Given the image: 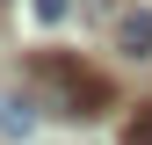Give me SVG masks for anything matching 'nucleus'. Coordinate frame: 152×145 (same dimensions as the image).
Here are the masks:
<instances>
[{
  "instance_id": "1",
  "label": "nucleus",
  "mask_w": 152,
  "mask_h": 145,
  "mask_svg": "<svg viewBox=\"0 0 152 145\" xmlns=\"http://www.w3.org/2000/svg\"><path fill=\"white\" fill-rule=\"evenodd\" d=\"M29 94L44 102L51 116H72V123L116 109V87H109L94 65H80L72 51H36V58H29Z\"/></svg>"
},
{
  "instance_id": "2",
  "label": "nucleus",
  "mask_w": 152,
  "mask_h": 145,
  "mask_svg": "<svg viewBox=\"0 0 152 145\" xmlns=\"http://www.w3.org/2000/svg\"><path fill=\"white\" fill-rule=\"evenodd\" d=\"M116 51L152 58V7H123V15H116Z\"/></svg>"
},
{
  "instance_id": "3",
  "label": "nucleus",
  "mask_w": 152,
  "mask_h": 145,
  "mask_svg": "<svg viewBox=\"0 0 152 145\" xmlns=\"http://www.w3.org/2000/svg\"><path fill=\"white\" fill-rule=\"evenodd\" d=\"M36 109H44L36 94H0V131H7V138H29L36 131Z\"/></svg>"
},
{
  "instance_id": "4",
  "label": "nucleus",
  "mask_w": 152,
  "mask_h": 145,
  "mask_svg": "<svg viewBox=\"0 0 152 145\" xmlns=\"http://www.w3.org/2000/svg\"><path fill=\"white\" fill-rule=\"evenodd\" d=\"M123 145H152V102L130 116V131H123Z\"/></svg>"
},
{
  "instance_id": "5",
  "label": "nucleus",
  "mask_w": 152,
  "mask_h": 145,
  "mask_svg": "<svg viewBox=\"0 0 152 145\" xmlns=\"http://www.w3.org/2000/svg\"><path fill=\"white\" fill-rule=\"evenodd\" d=\"M72 15V0H36V22H65Z\"/></svg>"
}]
</instances>
